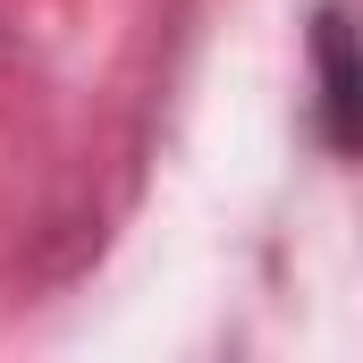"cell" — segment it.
I'll return each instance as SVG.
<instances>
[{"label": "cell", "instance_id": "obj_1", "mask_svg": "<svg viewBox=\"0 0 363 363\" xmlns=\"http://www.w3.org/2000/svg\"><path fill=\"white\" fill-rule=\"evenodd\" d=\"M313 118H321L330 161H347L355 152V43H347L338 0H321V17H313Z\"/></svg>", "mask_w": 363, "mask_h": 363}]
</instances>
